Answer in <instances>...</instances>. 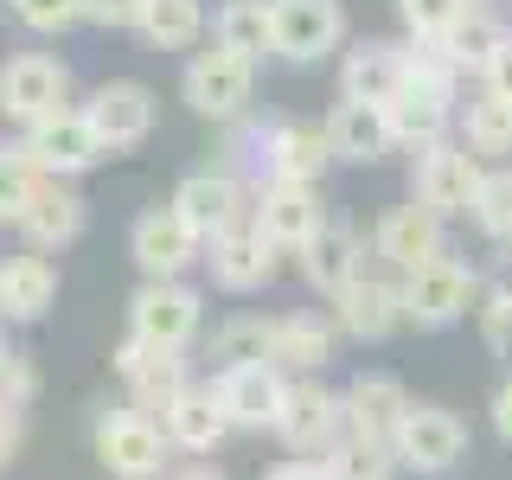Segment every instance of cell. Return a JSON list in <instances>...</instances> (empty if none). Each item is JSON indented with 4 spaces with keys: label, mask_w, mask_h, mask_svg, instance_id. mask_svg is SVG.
<instances>
[{
    "label": "cell",
    "mask_w": 512,
    "mask_h": 480,
    "mask_svg": "<svg viewBox=\"0 0 512 480\" xmlns=\"http://www.w3.org/2000/svg\"><path fill=\"white\" fill-rule=\"evenodd\" d=\"M333 340H340V327L320 314H276L269 320V365L288 378H320V365L333 359Z\"/></svg>",
    "instance_id": "cell-26"
},
{
    "label": "cell",
    "mask_w": 512,
    "mask_h": 480,
    "mask_svg": "<svg viewBox=\"0 0 512 480\" xmlns=\"http://www.w3.org/2000/svg\"><path fill=\"white\" fill-rule=\"evenodd\" d=\"M7 13H13L26 32H39V39H58L64 26L84 20V0H7Z\"/></svg>",
    "instance_id": "cell-38"
},
{
    "label": "cell",
    "mask_w": 512,
    "mask_h": 480,
    "mask_svg": "<svg viewBox=\"0 0 512 480\" xmlns=\"http://www.w3.org/2000/svg\"><path fill=\"white\" fill-rule=\"evenodd\" d=\"M58 301V269L45 250H20V256H0V320L7 327H32L45 320Z\"/></svg>",
    "instance_id": "cell-22"
},
{
    "label": "cell",
    "mask_w": 512,
    "mask_h": 480,
    "mask_svg": "<svg viewBox=\"0 0 512 480\" xmlns=\"http://www.w3.org/2000/svg\"><path fill=\"white\" fill-rule=\"evenodd\" d=\"M320 128H327L333 160H346V167H378V160L397 148L384 103H352V96H340V103L327 109V122H320Z\"/></svg>",
    "instance_id": "cell-21"
},
{
    "label": "cell",
    "mask_w": 512,
    "mask_h": 480,
    "mask_svg": "<svg viewBox=\"0 0 512 480\" xmlns=\"http://www.w3.org/2000/svg\"><path fill=\"white\" fill-rule=\"evenodd\" d=\"M256 192L263 186H244L231 167H199V173H186V180L173 186L167 205L212 244V237L237 231V224H256Z\"/></svg>",
    "instance_id": "cell-5"
},
{
    "label": "cell",
    "mask_w": 512,
    "mask_h": 480,
    "mask_svg": "<svg viewBox=\"0 0 512 480\" xmlns=\"http://www.w3.org/2000/svg\"><path fill=\"white\" fill-rule=\"evenodd\" d=\"M493 436L512 448V378L500 384V391H493Z\"/></svg>",
    "instance_id": "cell-43"
},
{
    "label": "cell",
    "mask_w": 512,
    "mask_h": 480,
    "mask_svg": "<svg viewBox=\"0 0 512 480\" xmlns=\"http://www.w3.org/2000/svg\"><path fill=\"white\" fill-rule=\"evenodd\" d=\"M276 436L288 455L301 461H327L346 442V397L327 391L320 378H288V404L276 416Z\"/></svg>",
    "instance_id": "cell-6"
},
{
    "label": "cell",
    "mask_w": 512,
    "mask_h": 480,
    "mask_svg": "<svg viewBox=\"0 0 512 480\" xmlns=\"http://www.w3.org/2000/svg\"><path fill=\"white\" fill-rule=\"evenodd\" d=\"M141 7H148V0H84V20L103 26V32H122V26L141 20Z\"/></svg>",
    "instance_id": "cell-41"
},
{
    "label": "cell",
    "mask_w": 512,
    "mask_h": 480,
    "mask_svg": "<svg viewBox=\"0 0 512 480\" xmlns=\"http://www.w3.org/2000/svg\"><path fill=\"white\" fill-rule=\"evenodd\" d=\"M135 32L154 45V52H199L205 39V0H148L141 7Z\"/></svg>",
    "instance_id": "cell-29"
},
{
    "label": "cell",
    "mask_w": 512,
    "mask_h": 480,
    "mask_svg": "<svg viewBox=\"0 0 512 480\" xmlns=\"http://www.w3.org/2000/svg\"><path fill=\"white\" fill-rule=\"evenodd\" d=\"M231 429H276V416L288 404V372H276L269 359H250V365H224L212 378Z\"/></svg>",
    "instance_id": "cell-16"
},
{
    "label": "cell",
    "mask_w": 512,
    "mask_h": 480,
    "mask_svg": "<svg viewBox=\"0 0 512 480\" xmlns=\"http://www.w3.org/2000/svg\"><path fill=\"white\" fill-rule=\"evenodd\" d=\"M493 244L512 250V167H487L480 173V192H474V212H468Z\"/></svg>",
    "instance_id": "cell-34"
},
{
    "label": "cell",
    "mask_w": 512,
    "mask_h": 480,
    "mask_svg": "<svg viewBox=\"0 0 512 480\" xmlns=\"http://www.w3.org/2000/svg\"><path fill=\"white\" fill-rule=\"evenodd\" d=\"M474 314H480V340L512 359V282H493L487 295H480Z\"/></svg>",
    "instance_id": "cell-39"
},
{
    "label": "cell",
    "mask_w": 512,
    "mask_h": 480,
    "mask_svg": "<svg viewBox=\"0 0 512 480\" xmlns=\"http://www.w3.org/2000/svg\"><path fill=\"white\" fill-rule=\"evenodd\" d=\"M256 96V58L231 52V45H199V52H186V71H180V103L192 109L199 122H218L231 128L237 116L250 109Z\"/></svg>",
    "instance_id": "cell-1"
},
{
    "label": "cell",
    "mask_w": 512,
    "mask_h": 480,
    "mask_svg": "<svg viewBox=\"0 0 512 480\" xmlns=\"http://www.w3.org/2000/svg\"><path fill=\"white\" fill-rule=\"evenodd\" d=\"M480 0H397V20H404L410 39H448Z\"/></svg>",
    "instance_id": "cell-35"
},
{
    "label": "cell",
    "mask_w": 512,
    "mask_h": 480,
    "mask_svg": "<svg viewBox=\"0 0 512 480\" xmlns=\"http://www.w3.org/2000/svg\"><path fill=\"white\" fill-rule=\"evenodd\" d=\"M13 359V352H7V327H0V365H7Z\"/></svg>",
    "instance_id": "cell-47"
},
{
    "label": "cell",
    "mask_w": 512,
    "mask_h": 480,
    "mask_svg": "<svg viewBox=\"0 0 512 480\" xmlns=\"http://www.w3.org/2000/svg\"><path fill=\"white\" fill-rule=\"evenodd\" d=\"M269 13H276V58L288 64H320L346 39L340 0H269Z\"/></svg>",
    "instance_id": "cell-14"
},
{
    "label": "cell",
    "mask_w": 512,
    "mask_h": 480,
    "mask_svg": "<svg viewBox=\"0 0 512 480\" xmlns=\"http://www.w3.org/2000/svg\"><path fill=\"white\" fill-rule=\"evenodd\" d=\"M128 256H135V269L148 282H167V276H186L192 263H205V237L173 205H148L128 224Z\"/></svg>",
    "instance_id": "cell-10"
},
{
    "label": "cell",
    "mask_w": 512,
    "mask_h": 480,
    "mask_svg": "<svg viewBox=\"0 0 512 480\" xmlns=\"http://www.w3.org/2000/svg\"><path fill=\"white\" fill-rule=\"evenodd\" d=\"M327 224V205H320V186H295V180H269L256 192V231L269 237L282 256H295L308 237Z\"/></svg>",
    "instance_id": "cell-18"
},
{
    "label": "cell",
    "mask_w": 512,
    "mask_h": 480,
    "mask_svg": "<svg viewBox=\"0 0 512 480\" xmlns=\"http://www.w3.org/2000/svg\"><path fill=\"white\" fill-rule=\"evenodd\" d=\"M442 224L429 205H391L378 224H372V256L391 276H410V269H423V263H436V256H448V237H442Z\"/></svg>",
    "instance_id": "cell-12"
},
{
    "label": "cell",
    "mask_w": 512,
    "mask_h": 480,
    "mask_svg": "<svg viewBox=\"0 0 512 480\" xmlns=\"http://www.w3.org/2000/svg\"><path fill=\"white\" fill-rule=\"evenodd\" d=\"M397 288H404V327L442 333V327H455V320H468L474 295H480V276L461 256H436V263L397 276Z\"/></svg>",
    "instance_id": "cell-4"
},
{
    "label": "cell",
    "mask_w": 512,
    "mask_h": 480,
    "mask_svg": "<svg viewBox=\"0 0 512 480\" xmlns=\"http://www.w3.org/2000/svg\"><path fill=\"white\" fill-rule=\"evenodd\" d=\"M173 480H224L218 468H186V474H173Z\"/></svg>",
    "instance_id": "cell-46"
},
{
    "label": "cell",
    "mask_w": 512,
    "mask_h": 480,
    "mask_svg": "<svg viewBox=\"0 0 512 480\" xmlns=\"http://www.w3.org/2000/svg\"><path fill=\"white\" fill-rule=\"evenodd\" d=\"M461 141L487 160V154H512V96L480 90L468 109H461Z\"/></svg>",
    "instance_id": "cell-31"
},
{
    "label": "cell",
    "mask_w": 512,
    "mask_h": 480,
    "mask_svg": "<svg viewBox=\"0 0 512 480\" xmlns=\"http://www.w3.org/2000/svg\"><path fill=\"white\" fill-rule=\"evenodd\" d=\"M512 39V26L500 20V13H487V7H474L468 13V20H461L455 32H448V52H455V64H461V71H487V64L493 58H500V45Z\"/></svg>",
    "instance_id": "cell-32"
},
{
    "label": "cell",
    "mask_w": 512,
    "mask_h": 480,
    "mask_svg": "<svg viewBox=\"0 0 512 480\" xmlns=\"http://www.w3.org/2000/svg\"><path fill=\"white\" fill-rule=\"evenodd\" d=\"M263 480H333V474L320 468V461H301V455H295V461H282V468H269Z\"/></svg>",
    "instance_id": "cell-44"
},
{
    "label": "cell",
    "mask_w": 512,
    "mask_h": 480,
    "mask_svg": "<svg viewBox=\"0 0 512 480\" xmlns=\"http://www.w3.org/2000/svg\"><path fill=\"white\" fill-rule=\"evenodd\" d=\"M84 116H90L96 141H103L109 154H128V148H141V141L154 135L160 109H154V90L148 84H135V77H109V84L90 90Z\"/></svg>",
    "instance_id": "cell-13"
},
{
    "label": "cell",
    "mask_w": 512,
    "mask_h": 480,
    "mask_svg": "<svg viewBox=\"0 0 512 480\" xmlns=\"http://www.w3.org/2000/svg\"><path fill=\"white\" fill-rule=\"evenodd\" d=\"M173 455V436L154 410H103L96 416V461L109 468V480H154Z\"/></svg>",
    "instance_id": "cell-2"
},
{
    "label": "cell",
    "mask_w": 512,
    "mask_h": 480,
    "mask_svg": "<svg viewBox=\"0 0 512 480\" xmlns=\"http://www.w3.org/2000/svg\"><path fill=\"white\" fill-rule=\"evenodd\" d=\"M71 109V64L52 52H20L0 64V116L13 128H32L45 116Z\"/></svg>",
    "instance_id": "cell-7"
},
{
    "label": "cell",
    "mask_w": 512,
    "mask_h": 480,
    "mask_svg": "<svg viewBox=\"0 0 512 480\" xmlns=\"http://www.w3.org/2000/svg\"><path fill=\"white\" fill-rule=\"evenodd\" d=\"M480 154L468 148V141H436V148L416 154L410 167V199L429 205L436 218H461L474 212V192H480Z\"/></svg>",
    "instance_id": "cell-8"
},
{
    "label": "cell",
    "mask_w": 512,
    "mask_h": 480,
    "mask_svg": "<svg viewBox=\"0 0 512 480\" xmlns=\"http://www.w3.org/2000/svg\"><path fill=\"white\" fill-rule=\"evenodd\" d=\"M333 167L327 128L314 122H276L263 135V173L269 180H295V186H320V173Z\"/></svg>",
    "instance_id": "cell-27"
},
{
    "label": "cell",
    "mask_w": 512,
    "mask_h": 480,
    "mask_svg": "<svg viewBox=\"0 0 512 480\" xmlns=\"http://www.w3.org/2000/svg\"><path fill=\"white\" fill-rule=\"evenodd\" d=\"M160 423H167L173 448H186V455H212V448L231 436V416H224V404H218L212 384H186Z\"/></svg>",
    "instance_id": "cell-28"
},
{
    "label": "cell",
    "mask_w": 512,
    "mask_h": 480,
    "mask_svg": "<svg viewBox=\"0 0 512 480\" xmlns=\"http://www.w3.org/2000/svg\"><path fill=\"white\" fill-rule=\"evenodd\" d=\"M391 455H397V468H410V474H448L468 455V423L442 404H410L404 423H397V436H391Z\"/></svg>",
    "instance_id": "cell-11"
},
{
    "label": "cell",
    "mask_w": 512,
    "mask_h": 480,
    "mask_svg": "<svg viewBox=\"0 0 512 480\" xmlns=\"http://www.w3.org/2000/svg\"><path fill=\"white\" fill-rule=\"evenodd\" d=\"M32 397H39V372H32V359L13 352V359L0 365V404H7V410H26Z\"/></svg>",
    "instance_id": "cell-40"
},
{
    "label": "cell",
    "mask_w": 512,
    "mask_h": 480,
    "mask_svg": "<svg viewBox=\"0 0 512 480\" xmlns=\"http://www.w3.org/2000/svg\"><path fill=\"white\" fill-rule=\"evenodd\" d=\"M333 327L359 346L391 340V333L404 327V288H397V276H372V269H365L346 295H333Z\"/></svg>",
    "instance_id": "cell-17"
},
{
    "label": "cell",
    "mask_w": 512,
    "mask_h": 480,
    "mask_svg": "<svg viewBox=\"0 0 512 480\" xmlns=\"http://www.w3.org/2000/svg\"><path fill=\"white\" fill-rule=\"evenodd\" d=\"M205 359L218 365H250V359H269V320L263 314H231L224 327H212V346H205Z\"/></svg>",
    "instance_id": "cell-33"
},
{
    "label": "cell",
    "mask_w": 512,
    "mask_h": 480,
    "mask_svg": "<svg viewBox=\"0 0 512 480\" xmlns=\"http://www.w3.org/2000/svg\"><path fill=\"white\" fill-rule=\"evenodd\" d=\"M320 468H327L333 480H391L397 455H391V448H378V442H352V436H346L327 461H320Z\"/></svg>",
    "instance_id": "cell-37"
},
{
    "label": "cell",
    "mask_w": 512,
    "mask_h": 480,
    "mask_svg": "<svg viewBox=\"0 0 512 480\" xmlns=\"http://www.w3.org/2000/svg\"><path fill=\"white\" fill-rule=\"evenodd\" d=\"M212 39L263 64L276 52V13H269V0H224L218 20H212Z\"/></svg>",
    "instance_id": "cell-30"
},
{
    "label": "cell",
    "mask_w": 512,
    "mask_h": 480,
    "mask_svg": "<svg viewBox=\"0 0 512 480\" xmlns=\"http://www.w3.org/2000/svg\"><path fill=\"white\" fill-rule=\"evenodd\" d=\"M116 378L128 384V404L135 410H160L167 416L173 410V397L192 384V372H186V352H167V346H148V340H128L116 346Z\"/></svg>",
    "instance_id": "cell-15"
},
{
    "label": "cell",
    "mask_w": 512,
    "mask_h": 480,
    "mask_svg": "<svg viewBox=\"0 0 512 480\" xmlns=\"http://www.w3.org/2000/svg\"><path fill=\"white\" fill-rule=\"evenodd\" d=\"M410 77V45H391V39H359L340 64V96L352 103H391Z\"/></svg>",
    "instance_id": "cell-25"
},
{
    "label": "cell",
    "mask_w": 512,
    "mask_h": 480,
    "mask_svg": "<svg viewBox=\"0 0 512 480\" xmlns=\"http://www.w3.org/2000/svg\"><path fill=\"white\" fill-rule=\"evenodd\" d=\"M295 256H301V276H308V288H320L327 301L346 295V288L365 276V244H359V231L340 224V218H327Z\"/></svg>",
    "instance_id": "cell-23"
},
{
    "label": "cell",
    "mask_w": 512,
    "mask_h": 480,
    "mask_svg": "<svg viewBox=\"0 0 512 480\" xmlns=\"http://www.w3.org/2000/svg\"><path fill=\"white\" fill-rule=\"evenodd\" d=\"M480 90H493V96H512V39L500 45V58L480 71Z\"/></svg>",
    "instance_id": "cell-42"
},
{
    "label": "cell",
    "mask_w": 512,
    "mask_h": 480,
    "mask_svg": "<svg viewBox=\"0 0 512 480\" xmlns=\"http://www.w3.org/2000/svg\"><path fill=\"white\" fill-rule=\"evenodd\" d=\"M84 192H71V180H39V192H32V205L20 212V224L13 231L26 237V250H64L84 237Z\"/></svg>",
    "instance_id": "cell-24"
},
{
    "label": "cell",
    "mask_w": 512,
    "mask_h": 480,
    "mask_svg": "<svg viewBox=\"0 0 512 480\" xmlns=\"http://www.w3.org/2000/svg\"><path fill=\"white\" fill-rule=\"evenodd\" d=\"M20 154L39 167V180H77V173H90L109 148L96 141L84 109H58V116L20 128Z\"/></svg>",
    "instance_id": "cell-9"
},
{
    "label": "cell",
    "mask_w": 512,
    "mask_h": 480,
    "mask_svg": "<svg viewBox=\"0 0 512 480\" xmlns=\"http://www.w3.org/2000/svg\"><path fill=\"white\" fill-rule=\"evenodd\" d=\"M32 192H39V167H32L20 154V141H13V148H0V224H20Z\"/></svg>",
    "instance_id": "cell-36"
},
{
    "label": "cell",
    "mask_w": 512,
    "mask_h": 480,
    "mask_svg": "<svg viewBox=\"0 0 512 480\" xmlns=\"http://www.w3.org/2000/svg\"><path fill=\"white\" fill-rule=\"evenodd\" d=\"M13 455H20V410L0 404V468H7Z\"/></svg>",
    "instance_id": "cell-45"
},
{
    "label": "cell",
    "mask_w": 512,
    "mask_h": 480,
    "mask_svg": "<svg viewBox=\"0 0 512 480\" xmlns=\"http://www.w3.org/2000/svg\"><path fill=\"white\" fill-rule=\"evenodd\" d=\"M340 397H346V436L352 442L391 448L397 423H404V410H410V391H404V384H397L391 372H359Z\"/></svg>",
    "instance_id": "cell-20"
},
{
    "label": "cell",
    "mask_w": 512,
    "mask_h": 480,
    "mask_svg": "<svg viewBox=\"0 0 512 480\" xmlns=\"http://www.w3.org/2000/svg\"><path fill=\"white\" fill-rule=\"evenodd\" d=\"M276 256L282 250L256 224H237V231L205 244V269H212V288H224V295H256V288L276 276Z\"/></svg>",
    "instance_id": "cell-19"
},
{
    "label": "cell",
    "mask_w": 512,
    "mask_h": 480,
    "mask_svg": "<svg viewBox=\"0 0 512 480\" xmlns=\"http://www.w3.org/2000/svg\"><path fill=\"white\" fill-rule=\"evenodd\" d=\"M199 327H205V295L192 282H180V276H167V282L141 276V288L128 295V333L148 340V346L186 352L192 340H199Z\"/></svg>",
    "instance_id": "cell-3"
}]
</instances>
